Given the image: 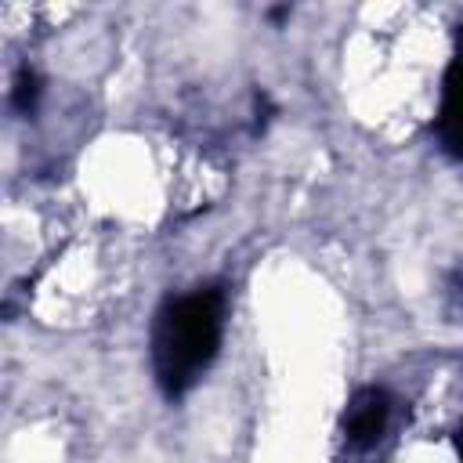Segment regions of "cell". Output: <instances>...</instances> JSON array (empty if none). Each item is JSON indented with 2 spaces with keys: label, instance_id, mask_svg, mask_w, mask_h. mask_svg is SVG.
I'll return each instance as SVG.
<instances>
[{
  "label": "cell",
  "instance_id": "obj_1",
  "mask_svg": "<svg viewBox=\"0 0 463 463\" xmlns=\"http://www.w3.org/2000/svg\"><path fill=\"white\" fill-rule=\"evenodd\" d=\"M221 329H224V293L217 286H199L163 304L152 326V369L170 398L188 391L213 362Z\"/></svg>",
  "mask_w": 463,
  "mask_h": 463
},
{
  "label": "cell",
  "instance_id": "obj_2",
  "mask_svg": "<svg viewBox=\"0 0 463 463\" xmlns=\"http://www.w3.org/2000/svg\"><path fill=\"white\" fill-rule=\"evenodd\" d=\"M387 420H391V398L387 391L380 387H365L351 398L347 412H344V434L351 445H376L380 434L387 430Z\"/></svg>",
  "mask_w": 463,
  "mask_h": 463
},
{
  "label": "cell",
  "instance_id": "obj_3",
  "mask_svg": "<svg viewBox=\"0 0 463 463\" xmlns=\"http://www.w3.org/2000/svg\"><path fill=\"white\" fill-rule=\"evenodd\" d=\"M438 134H441V145H445L452 156H463V47L456 51V58H452L449 69H445Z\"/></svg>",
  "mask_w": 463,
  "mask_h": 463
},
{
  "label": "cell",
  "instance_id": "obj_4",
  "mask_svg": "<svg viewBox=\"0 0 463 463\" xmlns=\"http://www.w3.org/2000/svg\"><path fill=\"white\" fill-rule=\"evenodd\" d=\"M36 98H40V80H36V72L29 65H22L18 76H14V87H11V101H14L18 112H33Z\"/></svg>",
  "mask_w": 463,
  "mask_h": 463
},
{
  "label": "cell",
  "instance_id": "obj_5",
  "mask_svg": "<svg viewBox=\"0 0 463 463\" xmlns=\"http://www.w3.org/2000/svg\"><path fill=\"white\" fill-rule=\"evenodd\" d=\"M456 452H459V459H463V427L456 430Z\"/></svg>",
  "mask_w": 463,
  "mask_h": 463
}]
</instances>
